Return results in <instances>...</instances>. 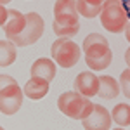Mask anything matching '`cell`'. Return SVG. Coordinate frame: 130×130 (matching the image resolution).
I'll use <instances>...</instances> for the list:
<instances>
[{"mask_svg": "<svg viewBox=\"0 0 130 130\" xmlns=\"http://www.w3.org/2000/svg\"><path fill=\"white\" fill-rule=\"evenodd\" d=\"M83 52H85V62L90 70L101 71L106 70L113 61V52L106 37L101 33H90L83 38Z\"/></svg>", "mask_w": 130, "mask_h": 130, "instance_id": "cell-1", "label": "cell"}, {"mask_svg": "<svg viewBox=\"0 0 130 130\" xmlns=\"http://www.w3.org/2000/svg\"><path fill=\"white\" fill-rule=\"evenodd\" d=\"M57 108H59V111L62 115H66L68 118L82 121L92 113L94 102H92L89 97H85V95L78 94L76 90H73V92H64V94H61L59 99H57Z\"/></svg>", "mask_w": 130, "mask_h": 130, "instance_id": "cell-2", "label": "cell"}, {"mask_svg": "<svg viewBox=\"0 0 130 130\" xmlns=\"http://www.w3.org/2000/svg\"><path fill=\"white\" fill-rule=\"evenodd\" d=\"M101 24L109 33H121L128 23L127 12L123 9L120 0H104L101 10Z\"/></svg>", "mask_w": 130, "mask_h": 130, "instance_id": "cell-3", "label": "cell"}, {"mask_svg": "<svg viewBox=\"0 0 130 130\" xmlns=\"http://www.w3.org/2000/svg\"><path fill=\"white\" fill-rule=\"evenodd\" d=\"M52 59L59 64L61 68H71L80 61V47L70 38H57L50 47Z\"/></svg>", "mask_w": 130, "mask_h": 130, "instance_id": "cell-4", "label": "cell"}, {"mask_svg": "<svg viewBox=\"0 0 130 130\" xmlns=\"http://www.w3.org/2000/svg\"><path fill=\"white\" fill-rule=\"evenodd\" d=\"M43 26L45 23L38 12H28L26 14V26L21 35H18L14 40H10L16 47H28L31 43L38 42L43 35Z\"/></svg>", "mask_w": 130, "mask_h": 130, "instance_id": "cell-5", "label": "cell"}, {"mask_svg": "<svg viewBox=\"0 0 130 130\" xmlns=\"http://www.w3.org/2000/svg\"><path fill=\"white\" fill-rule=\"evenodd\" d=\"M24 92L19 89V85H10L7 89L0 90V111L4 115H14L23 106Z\"/></svg>", "mask_w": 130, "mask_h": 130, "instance_id": "cell-6", "label": "cell"}, {"mask_svg": "<svg viewBox=\"0 0 130 130\" xmlns=\"http://www.w3.org/2000/svg\"><path fill=\"white\" fill-rule=\"evenodd\" d=\"M113 118L111 113L101 104H94V109L85 120H82V125L85 130H109Z\"/></svg>", "mask_w": 130, "mask_h": 130, "instance_id": "cell-7", "label": "cell"}, {"mask_svg": "<svg viewBox=\"0 0 130 130\" xmlns=\"http://www.w3.org/2000/svg\"><path fill=\"white\" fill-rule=\"evenodd\" d=\"M75 90L85 95V97H92V95H97L99 94V76H95L92 71H82L80 75L75 78Z\"/></svg>", "mask_w": 130, "mask_h": 130, "instance_id": "cell-8", "label": "cell"}, {"mask_svg": "<svg viewBox=\"0 0 130 130\" xmlns=\"http://www.w3.org/2000/svg\"><path fill=\"white\" fill-rule=\"evenodd\" d=\"M24 26H26V14L19 12L18 9H9V18H7V23L4 24L5 37L9 40H14L18 35L23 33Z\"/></svg>", "mask_w": 130, "mask_h": 130, "instance_id": "cell-9", "label": "cell"}, {"mask_svg": "<svg viewBox=\"0 0 130 130\" xmlns=\"http://www.w3.org/2000/svg\"><path fill=\"white\" fill-rule=\"evenodd\" d=\"M52 30L59 38H70L80 31L78 18H57L52 23Z\"/></svg>", "mask_w": 130, "mask_h": 130, "instance_id": "cell-10", "label": "cell"}, {"mask_svg": "<svg viewBox=\"0 0 130 130\" xmlns=\"http://www.w3.org/2000/svg\"><path fill=\"white\" fill-rule=\"evenodd\" d=\"M23 92H24L26 97H30L33 101L43 99L49 94V82L43 80V78H38V76H31L30 80L26 82Z\"/></svg>", "mask_w": 130, "mask_h": 130, "instance_id": "cell-11", "label": "cell"}, {"mask_svg": "<svg viewBox=\"0 0 130 130\" xmlns=\"http://www.w3.org/2000/svg\"><path fill=\"white\" fill-rule=\"evenodd\" d=\"M30 71H31V76L43 78L50 83V80H54V76H56V62L52 59H47V57H40L31 64Z\"/></svg>", "mask_w": 130, "mask_h": 130, "instance_id": "cell-12", "label": "cell"}, {"mask_svg": "<svg viewBox=\"0 0 130 130\" xmlns=\"http://www.w3.org/2000/svg\"><path fill=\"white\" fill-rule=\"evenodd\" d=\"M99 94L97 95H101L102 99H115L116 95H120V83L115 80L113 76H109V75H102V76H99Z\"/></svg>", "mask_w": 130, "mask_h": 130, "instance_id": "cell-13", "label": "cell"}, {"mask_svg": "<svg viewBox=\"0 0 130 130\" xmlns=\"http://www.w3.org/2000/svg\"><path fill=\"white\" fill-rule=\"evenodd\" d=\"M57 18H78L76 0H56L54 19H57Z\"/></svg>", "mask_w": 130, "mask_h": 130, "instance_id": "cell-14", "label": "cell"}, {"mask_svg": "<svg viewBox=\"0 0 130 130\" xmlns=\"http://www.w3.org/2000/svg\"><path fill=\"white\" fill-rule=\"evenodd\" d=\"M102 0H76V7H78V14H82L83 18H95L99 16L102 10Z\"/></svg>", "mask_w": 130, "mask_h": 130, "instance_id": "cell-15", "label": "cell"}, {"mask_svg": "<svg viewBox=\"0 0 130 130\" xmlns=\"http://www.w3.org/2000/svg\"><path fill=\"white\" fill-rule=\"evenodd\" d=\"M18 57V50H16V45L10 40H0V66L5 68V66H10Z\"/></svg>", "mask_w": 130, "mask_h": 130, "instance_id": "cell-16", "label": "cell"}, {"mask_svg": "<svg viewBox=\"0 0 130 130\" xmlns=\"http://www.w3.org/2000/svg\"><path fill=\"white\" fill-rule=\"evenodd\" d=\"M111 118L116 125L120 127H128L130 125V106L127 102H120L116 104L113 111H111Z\"/></svg>", "mask_w": 130, "mask_h": 130, "instance_id": "cell-17", "label": "cell"}, {"mask_svg": "<svg viewBox=\"0 0 130 130\" xmlns=\"http://www.w3.org/2000/svg\"><path fill=\"white\" fill-rule=\"evenodd\" d=\"M120 87H121L123 95L130 99V68H128V70H125L120 75Z\"/></svg>", "mask_w": 130, "mask_h": 130, "instance_id": "cell-18", "label": "cell"}, {"mask_svg": "<svg viewBox=\"0 0 130 130\" xmlns=\"http://www.w3.org/2000/svg\"><path fill=\"white\" fill-rule=\"evenodd\" d=\"M18 82L14 80L12 76H9V75H0V90L7 89V87H10V85H16Z\"/></svg>", "mask_w": 130, "mask_h": 130, "instance_id": "cell-19", "label": "cell"}, {"mask_svg": "<svg viewBox=\"0 0 130 130\" xmlns=\"http://www.w3.org/2000/svg\"><path fill=\"white\" fill-rule=\"evenodd\" d=\"M7 18H9V9H5V5H0V26L2 28L7 23Z\"/></svg>", "mask_w": 130, "mask_h": 130, "instance_id": "cell-20", "label": "cell"}, {"mask_svg": "<svg viewBox=\"0 0 130 130\" xmlns=\"http://www.w3.org/2000/svg\"><path fill=\"white\" fill-rule=\"evenodd\" d=\"M121 5H123V9H125V12H127V18L130 19V0H120Z\"/></svg>", "mask_w": 130, "mask_h": 130, "instance_id": "cell-21", "label": "cell"}, {"mask_svg": "<svg viewBox=\"0 0 130 130\" xmlns=\"http://www.w3.org/2000/svg\"><path fill=\"white\" fill-rule=\"evenodd\" d=\"M125 38H127L128 43H130V23H127V26H125Z\"/></svg>", "mask_w": 130, "mask_h": 130, "instance_id": "cell-22", "label": "cell"}, {"mask_svg": "<svg viewBox=\"0 0 130 130\" xmlns=\"http://www.w3.org/2000/svg\"><path fill=\"white\" fill-rule=\"evenodd\" d=\"M125 62H127V66L130 68V47L125 50Z\"/></svg>", "mask_w": 130, "mask_h": 130, "instance_id": "cell-23", "label": "cell"}, {"mask_svg": "<svg viewBox=\"0 0 130 130\" xmlns=\"http://www.w3.org/2000/svg\"><path fill=\"white\" fill-rule=\"evenodd\" d=\"M9 2H12V0H0V5H5V4H9Z\"/></svg>", "mask_w": 130, "mask_h": 130, "instance_id": "cell-24", "label": "cell"}, {"mask_svg": "<svg viewBox=\"0 0 130 130\" xmlns=\"http://www.w3.org/2000/svg\"><path fill=\"white\" fill-rule=\"evenodd\" d=\"M115 130H125V128H123V127H121V128H115Z\"/></svg>", "mask_w": 130, "mask_h": 130, "instance_id": "cell-25", "label": "cell"}, {"mask_svg": "<svg viewBox=\"0 0 130 130\" xmlns=\"http://www.w3.org/2000/svg\"><path fill=\"white\" fill-rule=\"evenodd\" d=\"M0 130H5V128H4V127H0Z\"/></svg>", "mask_w": 130, "mask_h": 130, "instance_id": "cell-26", "label": "cell"}, {"mask_svg": "<svg viewBox=\"0 0 130 130\" xmlns=\"http://www.w3.org/2000/svg\"><path fill=\"white\" fill-rule=\"evenodd\" d=\"M102 2H104V0H102Z\"/></svg>", "mask_w": 130, "mask_h": 130, "instance_id": "cell-27", "label": "cell"}]
</instances>
